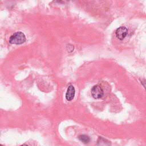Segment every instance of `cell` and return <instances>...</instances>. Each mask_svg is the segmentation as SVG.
<instances>
[{"mask_svg": "<svg viewBox=\"0 0 146 146\" xmlns=\"http://www.w3.org/2000/svg\"><path fill=\"white\" fill-rule=\"evenodd\" d=\"M26 36L21 31H18L11 35L9 38V42L14 44H21L26 41Z\"/></svg>", "mask_w": 146, "mask_h": 146, "instance_id": "cell-1", "label": "cell"}, {"mask_svg": "<svg viewBox=\"0 0 146 146\" xmlns=\"http://www.w3.org/2000/svg\"><path fill=\"white\" fill-rule=\"evenodd\" d=\"M92 96L95 99H100L103 96V91L102 88L98 85H95L91 88Z\"/></svg>", "mask_w": 146, "mask_h": 146, "instance_id": "cell-2", "label": "cell"}, {"mask_svg": "<svg viewBox=\"0 0 146 146\" xmlns=\"http://www.w3.org/2000/svg\"><path fill=\"white\" fill-rule=\"evenodd\" d=\"M115 34L116 36L119 39L123 40L125 38L128 34V29L124 26L120 27L116 29Z\"/></svg>", "mask_w": 146, "mask_h": 146, "instance_id": "cell-3", "label": "cell"}, {"mask_svg": "<svg viewBox=\"0 0 146 146\" xmlns=\"http://www.w3.org/2000/svg\"><path fill=\"white\" fill-rule=\"evenodd\" d=\"M75 88L73 86L70 85L67 90V92L66 94V99L68 101L72 100L75 96Z\"/></svg>", "mask_w": 146, "mask_h": 146, "instance_id": "cell-4", "label": "cell"}, {"mask_svg": "<svg viewBox=\"0 0 146 146\" xmlns=\"http://www.w3.org/2000/svg\"><path fill=\"white\" fill-rule=\"evenodd\" d=\"M98 146H110V142L103 138V137H99L98 140Z\"/></svg>", "mask_w": 146, "mask_h": 146, "instance_id": "cell-5", "label": "cell"}, {"mask_svg": "<svg viewBox=\"0 0 146 146\" xmlns=\"http://www.w3.org/2000/svg\"><path fill=\"white\" fill-rule=\"evenodd\" d=\"M79 139L83 143H88L90 139V137L87 136V135H80L79 136Z\"/></svg>", "mask_w": 146, "mask_h": 146, "instance_id": "cell-6", "label": "cell"}, {"mask_svg": "<svg viewBox=\"0 0 146 146\" xmlns=\"http://www.w3.org/2000/svg\"><path fill=\"white\" fill-rule=\"evenodd\" d=\"M142 83H143V85L144 87V88L146 89V81L145 80V82H142Z\"/></svg>", "mask_w": 146, "mask_h": 146, "instance_id": "cell-7", "label": "cell"}, {"mask_svg": "<svg viewBox=\"0 0 146 146\" xmlns=\"http://www.w3.org/2000/svg\"><path fill=\"white\" fill-rule=\"evenodd\" d=\"M20 146H28L27 145H20Z\"/></svg>", "mask_w": 146, "mask_h": 146, "instance_id": "cell-8", "label": "cell"}, {"mask_svg": "<svg viewBox=\"0 0 146 146\" xmlns=\"http://www.w3.org/2000/svg\"><path fill=\"white\" fill-rule=\"evenodd\" d=\"M1 146H2V145H1Z\"/></svg>", "mask_w": 146, "mask_h": 146, "instance_id": "cell-9", "label": "cell"}]
</instances>
